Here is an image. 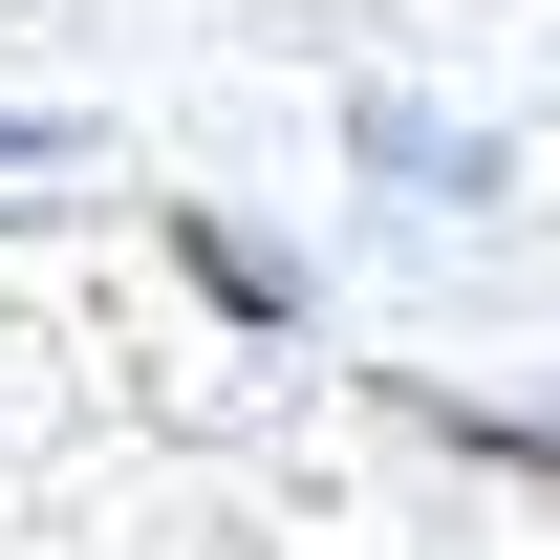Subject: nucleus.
<instances>
[{"label":"nucleus","instance_id":"1","mask_svg":"<svg viewBox=\"0 0 560 560\" xmlns=\"http://www.w3.org/2000/svg\"><path fill=\"white\" fill-rule=\"evenodd\" d=\"M0 560H560V431L366 388L195 237H0Z\"/></svg>","mask_w":560,"mask_h":560}]
</instances>
